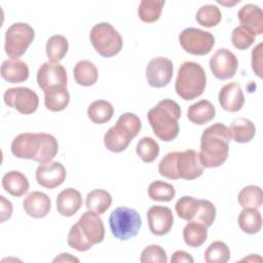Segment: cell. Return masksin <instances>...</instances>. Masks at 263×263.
<instances>
[{"label": "cell", "mask_w": 263, "mask_h": 263, "mask_svg": "<svg viewBox=\"0 0 263 263\" xmlns=\"http://www.w3.org/2000/svg\"><path fill=\"white\" fill-rule=\"evenodd\" d=\"M216 115L215 106L208 100H200L191 106L187 111L188 119L198 125H203L214 119Z\"/></svg>", "instance_id": "cell-23"}, {"label": "cell", "mask_w": 263, "mask_h": 263, "mask_svg": "<svg viewBox=\"0 0 263 263\" xmlns=\"http://www.w3.org/2000/svg\"><path fill=\"white\" fill-rule=\"evenodd\" d=\"M0 200H1V223H3L11 217L12 203L9 200H7L3 195L0 196Z\"/></svg>", "instance_id": "cell-46"}, {"label": "cell", "mask_w": 263, "mask_h": 263, "mask_svg": "<svg viewBox=\"0 0 263 263\" xmlns=\"http://www.w3.org/2000/svg\"><path fill=\"white\" fill-rule=\"evenodd\" d=\"M182 48L194 55L208 54L215 45V37L212 33L197 28H186L179 35Z\"/></svg>", "instance_id": "cell-9"}, {"label": "cell", "mask_w": 263, "mask_h": 263, "mask_svg": "<svg viewBox=\"0 0 263 263\" xmlns=\"http://www.w3.org/2000/svg\"><path fill=\"white\" fill-rule=\"evenodd\" d=\"M1 77L9 83L24 82L29 77V67L20 59L5 60L1 65Z\"/></svg>", "instance_id": "cell-21"}, {"label": "cell", "mask_w": 263, "mask_h": 263, "mask_svg": "<svg viewBox=\"0 0 263 263\" xmlns=\"http://www.w3.org/2000/svg\"><path fill=\"white\" fill-rule=\"evenodd\" d=\"M238 67L235 54L227 48H219L210 59V68L213 75L220 80H227L234 76Z\"/></svg>", "instance_id": "cell-11"}, {"label": "cell", "mask_w": 263, "mask_h": 263, "mask_svg": "<svg viewBox=\"0 0 263 263\" xmlns=\"http://www.w3.org/2000/svg\"><path fill=\"white\" fill-rule=\"evenodd\" d=\"M173 62L163 57L152 59L146 67V79L150 86L160 88L166 86L173 77Z\"/></svg>", "instance_id": "cell-12"}, {"label": "cell", "mask_w": 263, "mask_h": 263, "mask_svg": "<svg viewBox=\"0 0 263 263\" xmlns=\"http://www.w3.org/2000/svg\"><path fill=\"white\" fill-rule=\"evenodd\" d=\"M132 140L133 139L116 124L110 127L104 135L105 147L109 151L115 153L124 151L128 147Z\"/></svg>", "instance_id": "cell-26"}, {"label": "cell", "mask_w": 263, "mask_h": 263, "mask_svg": "<svg viewBox=\"0 0 263 263\" xmlns=\"http://www.w3.org/2000/svg\"><path fill=\"white\" fill-rule=\"evenodd\" d=\"M178 216L186 221H193L198 209H199V199H196L192 196H182L175 205Z\"/></svg>", "instance_id": "cell-38"}, {"label": "cell", "mask_w": 263, "mask_h": 263, "mask_svg": "<svg viewBox=\"0 0 263 263\" xmlns=\"http://www.w3.org/2000/svg\"><path fill=\"white\" fill-rule=\"evenodd\" d=\"M105 227L99 214L87 211L81 215L79 220L71 227L67 242L70 248L78 251H88L93 245L103 241Z\"/></svg>", "instance_id": "cell-3"}, {"label": "cell", "mask_w": 263, "mask_h": 263, "mask_svg": "<svg viewBox=\"0 0 263 263\" xmlns=\"http://www.w3.org/2000/svg\"><path fill=\"white\" fill-rule=\"evenodd\" d=\"M208 237V227L195 221H189L183 229V238L187 246L198 248L202 246Z\"/></svg>", "instance_id": "cell-28"}, {"label": "cell", "mask_w": 263, "mask_h": 263, "mask_svg": "<svg viewBox=\"0 0 263 263\" xmlns=\"http://www.w3.org/2000/svg\"><path fill=\"white\" fill-rule=\"evenodd\" d=\"M231 140L228 127L217 122L206 127L200 138V151L198 153L203 167H218L222 165L229 152Z\"/></svg>", "instance_id": "cell-2"}, {"label": "cell", "mask_w": 263, "mask_h": 263, "mask_svg": "<svg viewBox=\"0 0 263 263\" xmlns=\"http://www.w3.org/2000/svg\"><path fill=\"white\" fill-rule=\"evenodd\" d=\"M163 0H143L139 4L138 15L145 23L156 22L161 14L164 5Z\"/></svg>", "instance_id": "cell-34"}, {"label": "cell", "mask_w": 263, "mask_h": 263, "mask_svg": "<svg viewBox=\"0 0 263 263\" xmlns=\"http://www.w3.org/2000/svg\"><path fill=\"white\" fill-rule=\"evenodd\" d=\"M230 137L236 143H249L256 134L255 124L248 118H235L228 127Z\"/></svg>", "instance_id": "cell-25"}, {"label": "cell", "mask_w": 263, "mask_h": 263, "mask_svg": "<svg viewBox=\"0 0 263 263\" xmlns=\"http://www.w3.org/2000/svg\"><path fill=\"white\" fill-rule=\"evenodd\" d=\"M240 27L246 29L252 35H261L263 33V11L260 6L249 3L243 5L237 12Z\"/></svg>", "instance_id": "cell-17"}, {"label": "cell", "mask_w": 263, "mask_h": 263, "mask_svg": "<svg viewBox=\"0 0 263 263\" xmlns=\"http://www.w3.org/2000/svg\"><path fill=\"white\" fill-rule=\"evenodd\" d=\"M238 225L245 233H258L262 227V217L258 209L245 208L238 216Z\"/></svg>", "instance_id": "cell-30"}, {"label": "cell", "mask_w": 263, "mask_h": 263, "mask_svg": "<svg viewBox=\"0 0 263 263\" xmlns=\"http://www.w3.org/2000/svg\"><path fill=\"white\" fill-rule=\"evenodd\" d=\"M3 100L5 105L26 115L34 113L39 106L38 95L33 89L25 86L6 89Z\"/></svg>", "instance_id": "cell-10"}, {"label": "cell", "mask_w": 263, "mask_h": 263, "mask_svg": "<svg viewBox=\"0 0 263 263\" xmlns=\"http://www.w3.org/2000/svg\"><path fill=\"white\" fill-rule=\"evenodd\" d=\"M114 114L112 104L106 100H97L92 102L87 108L88 118L97 124L108 122Z\"/></svg>", "instance_id": "cell-31"}, {"label": "cell", "mask_w": 263, "mask_h": 263, "mask_svg": "<svg viewBox=\"0 0 263 263\" xmlns=\"http://www.w3.org/2000/svg\"><path fill=\"white\" fill-rule=\"evenodd\" d=\"M148 195L152 200L166 202L175 197L176 190L172 184L157 180L150 183L148 187Z\"/></svg>", "instance_id": "cell-36"}, {"label": "cell", "mask_w": 263, "mask_h": 263, "mask_svg": "<svg viewBox=\"0 0 263 263\" xmlns=\"http://www.w3.org/2000/svg\"><path fill=\"white\" fill-rule=\"evenodd\" d=\"M255 41V36L248 32L242 27H236L233 29L231 34V42L234 47L239 50L249 48Z\"/></svg>", "instance_id": "cell-43"}, {"label": "cell", "mask_w": 263, "mask_h": 263, "mask_svg": "<svg viewBox=\"0 0 263 263\" xmlns=\"http://www.w3.org/2000/svg\"><path fill=\"white\" fill-rule=\"evenodd\" d=\"M136 152L144 162H153L159 154V145L153 138L144 137L138 142Z\"/></svg>", "instance_id": "cell-39"}, {"label": "cell", "mask_w": 263, "mask_h": 263, "mask_svg": "<svg viewBox=\"0 0 263 263\" xmlns=\"http://www.w3.org/2000/svg\"><path fill=\"white\" fill-rule=\"evenodd\" d=\"M238 203L245 208L259 209L263 203V193L259 186L249 185L243 187L237 196Z\"/></svg>", "instance_id": "cell-33"}, {"label": "cell", "mask_w": 263, "mask_h": 263, "mask_svg": "<svg viewBox=\"0 0 263 263\" xmlns=\"http://www.w3.org/2000/svg\"><path fill=\"white\" fill-rule=\"evenodd\" d=\"M70 102V93L67 87L55 86L44 91V105L52 112H60L67 108Z\"/></svg>", "instance_id": "cell-24"}, {"label": "cell", "mask_w": 263, "mask_h": 263, "mask_svg": "<svg viewBox=\"0 0 263 263\" xmlns=\"http://www.w3.org/2000/svg\"><path fill=\"white\" fill-rule=\"evenodd\" d=\"M112 203L111 194L104 189H93L85 199V206L88 211H92L99 215L104 214Z\"/></svg>", "instance_id": "cell-29"}, {"label": "cell", "mask_w": 263, "mask_h": 263, "mask_svg": "<svg viewBox=\"0 0 263 263\" xmlns=\"http://www.w3.org/2000/svg\"><path fill=\"white\" fill-rule=\"evenodd\" d=\"M178 157V151L170 152L165 156L162 157L158 164V172L159 174L171 180H178L179 177L176 172V162Z\"/></svg>", "instance_id": "cell-42"}, {"label": "cell", "mask_w": 263, "mask_h": 263, "mask_svg": "<svg viewBox=\"0 0 263 263\" xmlns=\"http://www.w3.org/2000/svg\"><path fill=\"white\" fill-rule=\"evenodd\" d=\"M219 103L228 112L239 111L245 104V96L237 82H230L224 85L219 92Z\"/></svg>", "instance_id": "cell-18"}, {"label": "cell", "mask_w": 263, "mask_h": 263, "mask_svg": "<svg viewBox=\"0 0 263 263\" xmlns=\"http://www.w3.org/2000/svg\"><path fill=\"white\" fill-rule=\"evenodd\" d=\"M221 11L218 6L213 4L202 5L196 12L195 20L202 27L213 28L221 22Z\"/></svg>", "instance_id": "cell-35"}, {"label": "cell", "mask_w": 263, "mask_h": 263, "mask_svg": "<svg viewBox=\"0 0 263 263\" xmlns=\"http://www.w3.org/2000/svg\"><path fill=\"white\" fill-rule=\"evenodd\" d=\"M2 187L10 195L20 197L29 190L28 178L18 171L7 172L2 177Z\"/></svg>", "instance_id": "cell-22"}, {"label": "cell", "mask_w": 263, "mask_h": 263, "mask_svg": "<svg viewBox=\"0 0 263 263\" xmlns=\"http://www.w3.org/2000/svg\"><path fill=\"white\" fill-rule=\"evenodd\" d=\"M53 262H79V259L69 253H62L53 259Z\"/></svg>", "instance_id": "cell-48"}, {"label": "cell", "mask_w": 263, "mask_h": 263, "mask_svg": "<svg viewBox=\"0 0 263 263\" xmlns=\"http://www.w3.org/2000/svg\"><path fill=\"white\" fill-rule=\"evenodd\" d=\"M10 150L17 158L45 163L55 157L59 144L58 140L50 134L23 133L12 140Z\"/></svg>", "instance_id": "cell-1"}, {"label": "cell", "mask_w": 263, "mask_h": 263, "mask_svg": "<svg viewBox=\"0 0 263 263\" xmlns=\"http://www.w3.org/2000/svg\"><path fill=\"white\" fill-rule=\"evenodd\" d=\"M65 166L59 161L40 163L35 173L37 183L47 189H53L62 185L66 179Z\"/></svg>", "instance_id": "cell-15"}, {"label": "cell", "mask_w": 263, "mask_h": 263, "mask_svg": "<svg viewBox=\"0 0 263 263\" xmlns=\"http://www.w3.org/2000/svg\"><path fill=\"white\" fill-rule=\"evenodd\" d=\"M35 38L34 29L26 23H14L5 32L4 49L11 59L22 57Z\"/></svg>", "instance_id": "cell-8"}, {"label": "cell", "mask_w": 263, "mask_h": 263, "mask_svg": "<svg viewBox=\"0 0 263 263\" xmlns=\"http://www.w3.org/2000/svg\"><path fill=\"white\" fill-rule=\"evenodd\" d=\"M172 263H180V262H186V263H193L194 259L192 256L185 252V251H176L171 258Z\"/></svg>", "instance_id": "cell-47"}, {"label": "cell", "mask_w": 263, "mask_h": 263, "mask_svg": "<svg viewBox=\"0 0 263 263\" xmlns=\"http://www.w3.org/2000/svg\"><path fill=\"white\" fill-rule=\"evenodd\" d=\"M147 220L150 231L157 236L170 232L174 224L172 210L163 205H153L147 212Z\"/></svg>", "instance_id": "cell-16"}, {"label": "cell", "mask_w": 263, "mask_h": 263, "mask_svg": "<svg viewBox=\"0 0 263 263\" xmlns=\"http://www.w3.org/2000/svg\"><path fill=\"white\" fill-rule=\"evenodd\" d=\"M252 68L255 74L262 78V43L252 50Z\"/></svg>", "instance_id": "cell-45"}, {"label": "cell", "mask_w": 263, "mask_h": 263, "mask_svg": "<svg viewBox=\"0 0 263 263\" xmlns=\"http://www.w3.org/2000/svg\"><path fill=\"white\" fill-rule=\"evenodd\" d=\"M140 261L142 263H148V262L166 263L167 257H166L165 251L160 246L150 245L142 251Z\"/></svg>", "instance_id": "cell-44"}, {"label": "cell", "mask_w": 263, "mask_h": 263, "mask_svg": "<svg viewBox=\"0 0 263 263\" xmlns=\"http://www.w3.org/2000/svg\"><path fill=\"white\" fill-rule=\"evenodd\" d=\"M51 201L47 194L41 191H33L25 197L23 208L26 214L35 219H41L47 216L50 211Z\"/></svg>", "instance_id": "cell-19"}, {"label": "cell", "mask_w": 263, "mask_h": 263, "mask_svg": "<svg viewBox=\"0 0 263 263\" xmlns=\"http://www.w3.org/2000/svg\"><path fill=\"white\" fill-rule=\"evenodd\" d=\"M216 206L212 201L208 199H199V209L193 221L210 227L216 219Z\"/></svg>", "instance_id": "cell-41"}, {"label": "cell", "mask_w": 263, "mask_h": 263, "mask_svg": "<svg viewBox=\"0 0 263 263\" xmlns=\"http://www.w3.org/2000/svg\"><path fill=\"white\" fill-rule=\"evenodd\" d=\"M206 85V76L203 68L195 62H184L177 74L175 89L178 96L191 101L201 96Z\"/></svg>", "instance_id": "cell-5"}, {"label": "cell", "mask_w": 263, "mask_h": 263, "mask_svg": "<svg viewBox=\"0 0 263 263\" xmlns=\"http://www.w3.org/2000/svg\"><path fill=\"white\" fill-rule=\"evenodd\" d=\"M82 205V196L74 188H67L57 196V210L61 216L72 217Z\"/></svg>", "instance_id": "cell-20"}, {"label": "cell", "mask_w": 263, "mask_h": 263, "mask_svg": "<svg viewBox=\"0 0 263 263\" xmlns=\"http://www.w3.org/2000/svg\"><path fill=\"white\" fill-rule=\"evenodd\" d=\"M67 72L60 63L46 62L43 63L37 72L38 86L45 91L48 88L55 86L67 87Z\"/></svg>", "instance_id": "cell-13"}, {"label": "cell", "mask_w": 263, "mask_h": 263, "mask_svg": "<svg viewBox=\"0 0 263 263\" xmlns=\"http://www.w3.org/2000/svg\"><path fill=\"white\" fill-rule=\"evenodd\" d=\"M203 258L208 263H226L230 259V250L225 242L216 240L206 248Z\"/></svg>", "instance_id": "cell-37"}, {"label": "cell", "mask_w": 263, "mask_h": 263, "mask_svg": "<svg viewBox=\"0 0 263 263\" xmlns=\"http://www.w3.org/2000/svg\"><path fill=\"white\" fill-rule=\"evenodd\" d=\"M180 117L181 107L171 99L161 100L147 113V118L154 135L164 142H171L178 137L180 130L178 121Z\"/></svg>", "instance_id": "cell-4"}, {"label": "cell", "mask_w": 263, "mask_h": 263, "mask_svg": "<svg viewBox=\"0 0 263 263\" xmlns=\"http://www.w3.org/2000/svg\"><path fill=\"white\" fill-rule=\"evenodd\" d=\"M203 166L200 162L199 155L195 150L187 149L179 152L176 162V172L179 179L194 180L200 177L203 173Z\"/></svg>", "instance_id": "cell-14"}, {"label": "cell", "mask_w": 263, "mask_h": 263, "mask_svg": "<svg viewBox=\"0 0 263 263\" xmlns=\"http://www.w3.org/2000/svg\"><path fill=\"white\" fill-rule=\"evenodd\" d=\"M69 49V43L63 35H52L46 42V55L51 63H59L64 59Z\"/></svg>", "instance_id": "cell-32"}, {"label": "cell", "mask_w": 263, "mask_h": 263, "mask_svg": "<svg viewBox=\"0 0 263 263\" xmlns=\"http://www.w3.org/2000/svg\"><path fill=\"white\" fill-rule=\"evenodd\" d=\"M116 125L119 126L123 132H125L132 139L138 136L141 130L142 124L141 120L135 113L126 112L119 116Z\"/></svg>", "instance_id": "cell-40"}, {"label": "cell", "mask_w": 263, "mask_h": 263, "mask_svg": "<svg viewBox=\"0 0 263 263\" xmlns=\"http://www.w3.org/2000/svg\"><path fill=\"white\" fill-rule=\"evenodd\" d=\"M140 214L132 208L119 206L112 211L109 217V226L115 238L127 240L135 237L141 228Z\"/></svg>", "instance_id": "cell-7"}, {"label": "cell", "mask_w": 263, "mask_h": 263, "mask_svg": "<svg viewBox=\"0 0 263 263\" xmlns=\"http://www.w3.org/2000/svg\"><path fill=\"white\" fill-rule=\"evenodd\" d=\"M73 75L79 85L91 86L98 80V69L90 61L82 60L74 66Z\"/></svg>", "instance_id": "cell-27"}, {"label": "cell", "mask_w": 263, "mask_h": 263, "mask_svg": "<svg viewBox=\"0 0 263 263\" xmlns=\"http://www.w3.org/2000/svg\"><path fill=\"white\" fill-rule=\"evenodd\" d=\"M89 39L95 50L104 58L114 57L122 49V37L109 23L96 24L90 30Z\"/></svg>", "instance_id": "cell-6"}]
</instances>
